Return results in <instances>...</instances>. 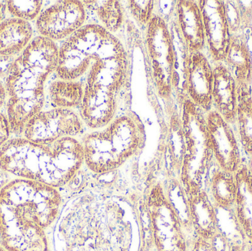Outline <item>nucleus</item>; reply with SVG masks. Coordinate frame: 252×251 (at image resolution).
Returning <instances> with one entry per match:
<instances>
[{
    "label": "nucleus",
    "instance_id": "f704fd0d",
    "mask_svg": "<svg viewBox=\"0 0 252 251\" xmlns=\"http://www.w3.org/2000/svg\"><path fill=\"white\" fill-rule=\"evenodd\" d=\"M6 251L5 250H4V249H3V251Z\"/></svg>",
    "mask_w": 252,
    "mask_h": 251
},
{
    "label": "nucleus",
    "instance_id": "2f4dec72",
    "mask_svg": "<svg viewBox=\"0 0 252 251\" xmlns=\"http://www.w3.org/2000/svg\"><path fill=\"white\" fill-rule=\"evenodd\" d=\"M6 9H7V1H0V23L4 19Z\"/></svg>",
    "mask_w": 252,
    "mask_h": 251
},
{
    "label": "nucleus",
    "instance_id": "f8f14e48",
    "mask_svg": "<svg viewBox=\"0 0 252 251\" xmlns=\"http://www.w3.org/2000/svg\"><path fill=\"white\" fill-rule=\"evenodd\" d=\"M84 163L82 144L65 137L50 144V153L43 184L59 189L72 181Z\"/></svg>",
    "mask_w": 252,
    "mask_h": 251
},
{
    "label": "nucleus",
    "instance_id": "cd10ccee",
    "mask_svg": "<svg viewBox=\"0 0 252 251\" xmlns=\"http://www.w3.org/2000/svg\"><path fill=\"white\" fill-rule=\"evenodd\" d=\"M11 134L7 116L0 113V149L10 139Z\"/></svg>",
    "mask_w": 252,
    "mask_h": 251
},
{
    "label": "nucleus",
    "instance_id": "aec40b11",
    "mask_svg": "<svg viewBox=\"0 0 252 251\" xmlns=\"http://www.w3.org/2000/svg\"><path fill=\"white\" fill-rule=\"evenodd\" d=\"M223 63L235 77L238 85H252V54L244 32L231 35Z\"/></svg>",
    "mask_w": 252,
    "mask_h": 251
},
{
    "label": "nucleus",
    "instance_id": "7ed1b4c3",
    "mask_svg": "<svg viewBox=\"0 0 252 251\" xmlns=\"http://www.w3.org/2000/svg\"><path fill=\"white\" fill-rule=\"evenodd\" d=\"M44 215L32 193L0 191V246L6 251H50Z\"/></svg>",
    "mask_w": 252,
    "mask_h": 251
},
{
    "label": "nucleus",
    "instance_id": "a211bd4d",
    "mask_svg": "<svg viewBox=\"0 0 252 251\" xmlns=\"http://www.w3.org/2000/svg\"><path fill=\"white\" fill-rule=\"evenodd\" d=\"M204 186L207 187L204 189L215 207L226 210L233 209L238 190L236 173L223 169L214 160Z\"/></svg>",
    "mask_w": 252,
    "mask_h": 251
},
{
    "label": "nucleus",
    "instance_id": "0eeeda50",
    "mask_svg": "<svg viewBox=\"0 0 252 251\" xmlns=\"http://www.w3.org/2000/svg\"><path fill=\"white\" fill-rule=\"evenodd\" d=\"M50 144H39L25 137L10 139L0 149V171L16 178L43 183Z\"/></svg>",
    "mask_w": 252,
    "mask_h": 251
},
{
    "label": "nucleus",
    "instance_id": "423d86ee",
    "mask_svg": "<svg viewBox=\"0 0 252 251\" xmlns=\"http://www.w3.org/2000/svg\"><path fill=\"white\" fill-rule=\"evenodd\" d=\"M146 42L156 88L160 97L167 98L176 81V56L168 27L160 16H153L148 24Z\"/></svg>",
    "mask_w": 252,
    "mask_h": 251
},
{
    "label": "nucleus",
    "instance_id": "b1692460",
    "mask_svg": "<svg viewBox=\"0 0 252 251\" xmlns=\"http://www.w3.org/2000/svg\"><path fill=\"white\" fill-rule=\"evenodd\" d=\"M84 95V86L76 81L59 80L52 83L49 88L50 101L59 109L81 106Z\"/></svg>",
    "mask_w": 252,
    "mask_h": 251
},
{
    "label": "nucleus",
    "instance_id": "7c9ffc66",
    "mask_svg": "<svg viewBox=\"0 0 252 251\" xmlns=\"http://www.w3.org/2000/svg\"><path fill=\"white\" fill-rule=\"evenodd\" d=\"M6 96H7V91H6L5 86L0 81V109L4 106Z\"/></svg>",
    "mask_w": 252,
    "mask_h": 251
},
{
    "label": "nucleus",
    "instance_id": "f3484780",
    "mask_svg": "<svg viewBox=\"0 0 252 251\" xmlns=\"http://www.w3.org/2000/svg\"><path fill=\"white\" fill-rule=\"evenodd\" d=\"M213 108L231 125H235L238 106V84L227 66L221 62L214 67Z\"/></svg>",
    "mask_w": 252,
    "mask_h": 251
},
{
    "label": "nucleus",
    "instance_id": "39448f33",
    "mask_svg": "<svg viewBox=\"0 0 252 251\" xmlns=\"http://www.w3.org/2000/svg\"><path fill=\"white\" fill-rule=\"evenodd\" d=\"M181 178L185 191L204 188L206 177L214 162L206 113L189 98L184 103L182 116Z\"/></svg>",
    "mask_w": 252,
    "mask_h": 251
},
{
    "label": "nucleus",
    "instance_id": "dca6fc26",
    "mask_svg": "<svg viewBox=\"0 0 252 251\" xmlns=\"http://www.w3.org/2000/svg\"><path fill=\"white\" fill-rule=\"evenodd\" d=\"M117 110L116 94L101 88H85L81 105V119L92 129H100L113 120Z\"/></svg>",
    "mask_w": 252,
    "mask_h": 251
},
{
    "label": "nucleus",
    "instance_id": "9d476101",
    "mask_svg": "<svg viewBox=\"0 0 252 251\" xmlns=\"http://www.w3.org/2000/svg\"><path fill=\"white\" fill-rule=\"evenodd\" d=\"M206 119L215 161L220 167L235 173L247 160L235 127L215 109L206 113Z\"/></svg>",
    "mask_w": 252,
    "mask_h": 251
},
{
    "label": "nucleus",
    "instance_id": "c756f323",
    "mask_svg": "<svg viewBox=\"0 0 252 251\" xmlns=\"http://www.w3.org/2000/svg\"><path fill=\"white\" fill-rule=\"evenodd\" d=\"M15 59L12 56H0V77L6 78Z\"/></svg>",
    "mask_w": 252,
    "mask_h": 251
},
{
    "label": "nucleus",
    "instance_id": "2eb2a0df",
    "mask_svg": "<svg viewBox=\"0 0 252 251\" xmlns=\"http://www.w3.org/2000/svg\"><path fill=\"white\" fill-rule=\"evenodd\" d=\"M185 193L189 221L196 237L212 241L220 234L216 208L204 188Z\"/></svg>",
    "mask_w": 252,
    "mask_h": 251
},
{
    "label": "nucleus",
    "instance_id": "393cba45",
    "mask_svg": "<svg viewBox=\"0 0 252 251\" xmlns=\"http://www.w3.org/2000/svg\"><path fill=\"white\" fill-rule=\"evenodd\" d=\"M84 6L94 12L103 27L110 32H116L124 23V10L118 1H84Z\"/></svg>",
    "mask_w": 252,
    "mask_h": 251
},
{
    "label": "nucleus",
    "instance_id": "412c9836",
    "mask_svg": "<svg viewBox=\"0 0 252 251\" xmlns=\"http://www.w3.org/2000/svg\"><path fill=\"white\" fill-rule=\"evenodd\" d=\"M235 173L238 190L234 215L244 237L252 243V171L247 162Z\"/></svg>",
    "mask_w": 252,
    "mask_h": 251
},
{
    "label": "nucleus",
    "instance_id": "4468645a",
    "mask_svg": "<svg viewBox=\"0 0 252 251\" xmlns=\"http://www.w3.org/2000/svg\"><path fill=\"white\" fill-rule=\"evenodd\" d=\"M214 69L202 53H189L185 64V89L189 99L205 113L213 108Z\"/></svg>",
    "mask_w": 252,
    "mask_h": 251
},
{
    "label": "nucleus",
    "instance_id": "1a4fd4ad",
    "mask_svg": "<svg viewBox=\"0 0 252 251\" xmlns=\"http://www.w3.org/2000/svg\"><path fill=\"white\" fill-rule=\"evenodd\" d=\"M82 130V120L75 112L55 108L34 116L25 126L23 135L36 144H50L60 139L75 137Z\"/></svg>",
    "mask_w": 252,
    "mask_h": 251
},
{
    "label": "nucleus",
    "instance_id": "ddd939ff",
    "mask_svg": "<svg viewBox=\"0 0 252 251\" xmlns=\"http://www.w3.org/2000/svg\"><path fill=\"white\" fill-rule=\"evenodd\" d=\"M205 31L206 44L213 61L224 60L229 48L231 32L223 0L198 1Z\"/></svg>",
    "mask_w": 252,
    "mask_h": 251
},
{
    "label": "nucleus",
    "instance_id": "473e14b6",
    "mask_svg": "<svg viewBox=\"0 0 252 251\" xmlns=\"http://www.w3.org/2000/svg\"><path fill=\"white\" fill-rule=\"evenodd\" d=\"M247 163H248L249 166H250V167L251 168L252 171V159L247 160Z\"/></svg>",
    "mask_w": 252,
    "mask_h": 251
},
{
    "label": "nucleus",
    "instance_id": "c85d7f7f",
    "mask_svg": "<svg viewBox=\"0 0 252 251\" xmlns=\"http://www.w3.org/2000/svg\"><path fill=\"white\" fill-rule=\"evenodd\" d=\"M191 251H216V250L211 241L196 237L192 243Z\"/></svg>",
    "mask_w": 252,
    "mask_h": 251
},
{
    "label": "nucleus",
    "instance_id": "a878e982",
    "mask_svg": "<svg viewBox=\"0 0 252 251\" xmlns=\"http://www.w3.org/2000/svg\"><path fill=\"white\" fill-rule=\"evenodd\" d=\"M42 1H7V9L9 13L22 20H33L41 13Z\"/></svg>",
    "mask_w": 252,
    "mask_h": 251
},
{
    "label": "nucleus",
    "instance_id": "4be33fe9",
    "mask_svg": "<svg viewBox=\"0 0 252 251\" xmlns=\"http://www.w3.org/2000/svg\"><path fill=\"white\" fill-rule=\"evenodd\" d=\"M32 28L27 21L17 18L0 23V56H13L23 51L32 40Z\"/></svg>",
    "mask_w": 252,
    "mask_h": 251
},
{
    "label": "nucleus",
    "instance_id": "f03ea898",
    "mask_svg": "<svg viewBox=\"0 0 252 251\" xmlns=\"http://www.w3.org/2000/svg\"><path fill=\"white\" fill-rule=\"evenodd\" d=\"M58 57L56 43L40 35L15 58L4 85L9 97L6 116L11 134H23L28 122L42 111L44 84L56 70Z\"/></svg>",
    "mask_w": 252,
    "mask_h": 251
},
{
    "label": "nucleus",
    "instance_id": "20e7f679",
    "mask_svg": "<svg viewBox=\"0 0 252 251\" xmlns=\"http://www.w3.org/2000/svg\"><path fill=\"white\" fill-rule=\"evenodd\" d=\"M145 142V130L135 116L125 115L112 121L106 128L84 137L81 143L84 162L97 174L118 169L134 156Z\"/></svg>",
    "mask_w": 252,
    "mask_h": 251
},
{
    "label": "nucleus",
    "instance_id": "9b49d317",
    "mask_svg": "<svg viewBox=\"0 0 252 251\" xmlns=\"http://www.w3.org/2000/svg\"><path fill=\"white\" fill-rule=\"evenodd\" d=\"M86 16L81 1H59L41 12L37 18V29L41 36L52 41L64 39L82 28Z\"/></svg>",
    "mask_w": 252,
    "mask_h": 251
},
{
    "label": "nucleus",
    "instance_id": "5701e85b",
    "mask_svg": "<svg viewBox=\"0 0 252 251\" xmlns=\"http://www.w3.org/2000/svg\"><path fill=\"white\" fill-rule=\"evenodd\" d=\"M234 127L247 160L252 159V85H238V106Z\"/></svg>",
    "mask_w": 252,
    "mask_h": 251
},
{
    "label": "nucleus",
    "instance_id": "bb28decb",
    "mask_svg": "<svg viewBox=\"0 0 252 251\" xmlns=\"http://www.w3.org/2000/svg\"><path fill=\"white\" fill-rule=\"evenodd\" d=\"M129 8L131 14L141 25H148L152 19L154 10L153 1H130Z\"/></svg>",
    "mask_w": 252,
    "mask_h": 251
},
{
    "label": "nucleus",
    "instance_id": "72a5a7b5",
    "mask_svg": "<svg viewBox=\"0 0 252 251\" xmlns=\"http://www.w3.org/2000/svg\"><path fill=\"white\" fill-rule=\"evenodd\" d=\"M3 249H3V248H2V247H1V246H0V251H3Z\"/></svg>",
    "mask_w": 252,
    "mask_h": 251
},
{
    "label": "nucleus",
    "instance_id": "6ab92c4d",
    "mask_svg": "<svg viewBox=\"0 0 252 251\" xmlns=\"http://www.w3.org/2000/svg\"><path fill=\"white\" fill-rule=\"evenodd\" d=\"M177 13L182 37L189 53L202 52L206 45L205 31L198 1H178Z\"/></svg>",
    "mask_w": 252,
    "mask_h": 251
},
{
    "label": "nucleus",
    "instance_id": "6e6552de",
    "mask_svg": "<svg viewBox=\"0 0 252 251\" xmlns=\"http://www.w3.org/2000/svg\"><path fill=\"white\" fill-rule=\"evenodd\" d=\"M148 208L157 251H188L179 215L158 184L150 192Z\"/></svg>",
    "mask_w": 252,
    "mask_h": 251
},
{
    "label": "nucleus",
    "instance_id": "f257e3e1",
    "mask_svg": "<svg viewBox=\"0 0 252 251\" xmlns=\"http://www.w3.org/2000/svg\"><path fill=\"white\" fill-rule=\"evenodd\" d=\"M65 69L72 79L87 75V88H102L116 94L127 77V53L112 32L98 25H87L66 43Z\"/></svg>",
    "mask_w": 252,
    "mask_h": 251
}]
</instances>
